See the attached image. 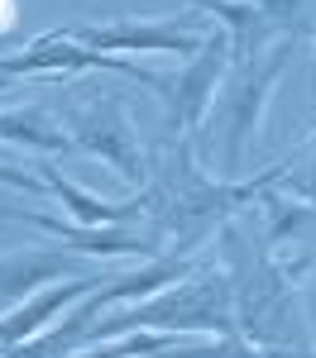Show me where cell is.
<instances>
[{"mask_svg": "<svg viewBox=\"0 0 316 358\" xmlns=\"http://www.w3.org/2000/svg\"><path fill=\"white\" fill-rule=\"evenodd\" d=\"M292 67V43H273L263 48L249 62H235L226 77V101H221V172L235 177L245 167V153H249V138L259 134L263 124V110L273 101L278 82Z\"/></svg>", "mask_w": 316, "mask_h": 358, "instance_id": "obj_3", "label": "cell"}, {"mask_svg": "<svg viewBox=\"0 0 316 358\" xmlns=\"http://www.w3.org/2000/svg\"><path fill=\"white\" fill-rule=\"evenodd\" d=\"M57 124H67V138H72L77 153L101 158L130 187H144L149 182V158H144L139 138H135V124H130V110H125L120 96H111V91L101 96L96 91L86 101H67Z\"/></svg>", "mask_w": 316, "mask_h": 358, "instance_id": "obj_4", "label": "cell"}, {"mask_svg": "<svg viewBox=\"0 0 316 358\" xmlns=\"http://www.w3.org/2000/svg\"><path fill=\"white\" fill-rule=\"evenodd\" d=\"M312 96H316V43H312Z\"/></svg>", "mask_w": 316, "mask_h": 358, "instance_id": "obj_17", "label": "cell"}, {"mask_svg": "<svg viewBox=\"0 0 316 358\" xmlns=\"http://www.w3.org/2000/svg\"><path fill=\"white\" fill-rule=\"evenodd\" d=\"M10 224H29V229H39V234H48L57 248H67V253H77V258H101V263H111V258H163V248L158 239L144 229V224H101V229H86V224H72L62 220V215H43V210H0Z\"/></svg>", "mask_w": 316, "mask_h": 358, "instance_id": "obj_6", "label": "cell"}, {"mask_svg": "<svg viewBox=\"0 0 316 358\" xmlns=\"http://www.w3.org/2000/svg\"><path fill=\"white\" fill-rule=\"evenodd\" d=\"M101 282H106L101 273L67 277V282H53V287L34 292V296L20 301L15 310H5V315H0V354H5V349H15V344H25V339H34V334H43L57 315H67L77 301H86Z\"/></svg>", "mask_w": 316, "mask_h": 358, "instance_id": "obj_8", "label": "cell"}, {"mask_svg": "<svg viewBox=\"0 0 316 358\" xmlns=\"http://www.w3.org/2000/svg\"><path fill=\"white\" fill-rule=\"evenodd\" d=\"M307 158H312V167H307V182H302L297 192L307 196V206H316V134H312V143H307Z\"/></svg>", "mask_w": 316, "mask_h": 358, "instance_id": "obj_13", "label": "cell"}, {"mask_svg": "<svg viewBox=\"0 0 316 358\" xmlns=\"http://www.w3.org/2000/svg\"><path fill=\"white\" fill-rule=\"evenodd\" d=\"M34 177H39L43 192L67 210V220L86 224V229H101V224H144V215H149V192H144V187H139V196H130V201H101V196L82 192L72 177H62L48 158L34 163Z\"/></svg>", "mask_w": 316, "mask_h": 358, "instance_id": "obj_9", "label": "cell"}, {"mask_svg": "<svg viewBox=\"0 0 316 358\" xmlns=\"http://www.w3.org/2000/svg\"><path fill=\"white\" fill-rule=\"evenodd\" d=\"M0 143H15V148H29V153H43V158H57V153H77L67 129L57 124L43 106H20V110H0Z\"/></svg>", "mask_w": 316, "mask_h": 358, "instance_id": "obj_11", "label": "cell"}, {"mask_svg": "<svg viewBox=\"0 0 316 358\" xmlns=\"http://www.w3.org/2000/svg\"><path fill=\"white\" fill-rule=\"evenodd\" d=\"M0 187H10V192H25V196H43V182L29 172V167H15L0 158Z\"/></svg>", "mask_w": 316, "mask_h": 358, "instance_id": "obj_12", "label": "cell"}, {"mask_svg": "<svg viewBox=\"0 0 316 358\" xmlns=\"http://www.w3.org/2000/svg\"><path fill=\"white\" fill-rule=\"evenodd\" d=\"M226 72H230V43H226V34L211 24L206 29V43L177 67V77H168V91H163L172 138H192V129L216 106V91L226 82Z\"/></svg>", "mask_w": 316, "mask_h": 358, "instance_id": "obj_5", "label": "cell"}, {"mask_svg": "<svg viewBox=\"0 0 316 358\" xmlns=\"http://www.w3.org/2000/svg\"><path fill=\"white\" fill-rule=\"evenodd\" d=\"M287 172H292V158L263 167L254 182H216V177L201 172L197 143L192 138H172L163 163H158V177L144 182V192H149L144 229L158 239L163 253L192 258L206 239H216L221 224L235 220L245 206H259V196L268 187H278Z\"/></svg>", "mask_w": 316, "mask_h": 358, "instance_id": "obj_1", "label": "cell"}, {"mask_svg": "<svg viewBox=\"0 0 316 358\" xmlns=\"http://www.w3.org/2000/svg\"><path fill=\"white\" fill-rule=\"evenodd\" d=\"M67 277H82V258L67 248H25V253L0 258V315Z\"/></svg>", "mask_w": 316, "mask_h": 358, "instance_id": "obj_10", "label": "cell"}, {"mask_svg": "<svg viewBox=\"0 0 316 358\" xmlns=\"http://www.w3.org/2000/svg\"><path fill=\"white\" fill-rule=\"evenodd\" d=\"M20 43H25V38H20L15 29H0V53H10V48H20Z\"/></svg>", "mask_w": 316, "mask_h": 358, "instance_id": "obj_16", "label": "cell"}, {"mask_svg": "<svg viewBox=\"0 0 316 358\" xmlns=\"http://www.w3.org/2000/svg\"><path fill=\"white\" fill-rule=\"evenodd\" d=\"M307 330L316 334V268L307 273Z\"/></svg>", "mask_w": 316, "mask_h": 358, "instance_id": "obj_15", "label": "cell"}, {"mask_svg": "<svg viewBox=\"0 0 316 358\" xmlns=\"http://www.w3.org/2000/svg\"><path fill=\"white\" fill-rule=\"evenodd\" d=\"M0 229H10V220H5V215H0Z\"/></svg>", "mask_w": 316, "mask_h": 358, "instance_id": "obj_18", "label": "cell"}, {"mask_svg": "<svg viewBox=\"0 0 316 358\" xmlns=\"http://www.w3.org/2000/svg\"><path fill=\"white\" fill-rule=\"evenodd\" d=\"M221 239V273L235 301V334L254 349H302V310H297V282L283 273L278 253L249 234L240 215L216 229Z\"/></svg>", "mask_w": 316, "mask_h": 358, "instance_id": "obj_2", "label": "cell"}, {"mask_svg": "<svg viewBox=\"0 0 316 358\" xmlns=\"http://www.w3.org/2000/svg\"><path fill=\"white\" fill-rule=\"evenodd\" d=\"M211 20H153V24H96V29H67L72 43H82L91 53H111V57H130V53H168V57H187L206 43Z\"/></svg>", "mask_w": 316, "mask_h": 358, "instance_id": "obj_7", "label": "cell"}, {"mask_svg": "<svg viewBox=\"0 0 316 358\" xmlns=\"http://www.w3.org/2000/svg\"><path fill=\"white\" fill-rule=\"evenodd\" d=\"M254 358H316V349H254Z\"/></svg>", "mask_w": 316, "mask_h": 358, "instance_id": "obj_14", "label": "cell"}]
</instances>
